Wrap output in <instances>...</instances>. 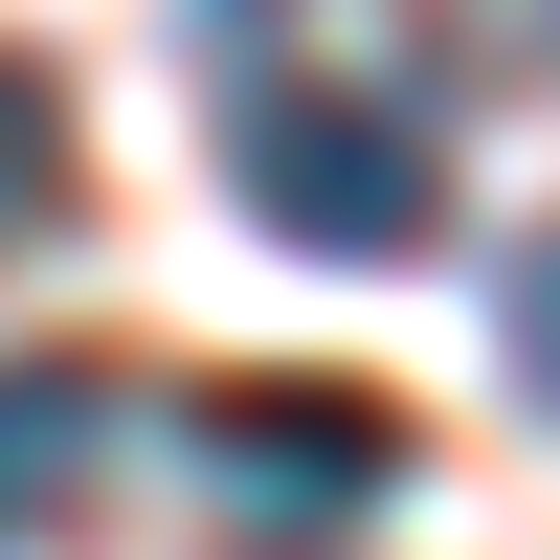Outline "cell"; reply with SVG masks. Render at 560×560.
<instances>
[{"label":"cell","mask_w":560,"mask_h":560,"mask_svg":"<svg viewBox=\"0 0 560 560\" xmlns=\"http://www.w3.org/2000/svg\"><path fill=\"white\" fill-rule=\"evenodd\" d=\"M224 179H247V224L269 247H314V269H404L448 224V135H427V90H359V68H269V90H224Z\"/></svg>","instance_id":"obj_1"},{"label":"cell","mask_w":560,"mask_h":560,"mask_svg":"<svg viewBox=\"0 0 560 560\" xmlns=\"http://www.w3.org/2000/svg\"><path fill=\"white\" fill-rule=\"evenodd\" d=\"M404 493V404L382 382H202V516L247 538V560H292V538H359Z\"/></svg>","instance_id":"obj_2"},{"label":"cell","mask_w":560,"mask_h":560,"mask_svg":"<svg viewBox=\"0 0 560 560\" xmlns=\"http://www.w3.org/2000/svg\"><path fill=\"white\" fill-rule=\"evenodd\" d=\"M113 448H135V382L113 359H0V560H45L113 493Z\"/></svg>","instance_id":"obj_3"},{"label":"cell","mask_w":560,"mask_h":560,"mask_svg":"<svg viewBox=\"0 0 560 560\" xmlns=\"http://www.w3.org/2000/svg\"><path fill=\"white\" fill-rule=\"evenodd\" d=\"M45 224H68V90L0 45V247H45Z\"/></svg>","instance_id":"obj_4"},{"label":"cell","mask_w":560,"mask_h":560,"mask_svg":"<svg viewBox=\"0 0 560 560\" xmlns=\"http://www.w3.org/2000/svg\"><path fill=\"white\" fill-rule=\"evenodd\" d=\"M493 359H516V404H560V224L493 269Z\"/></svg>","instance_id":"obj_5"}]
</instances>
